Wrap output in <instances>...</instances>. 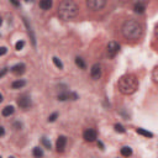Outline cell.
<instances>
[{
    "mask_svg": "<svg viewBox=\"0 0 158 158\" xmlns=\"http://www.w3.org/2000/svg\"><path fill=\"white\" fill-rule=\"evenodd\" d=\"M0 135H1V136L5 135V128L4 127H0Z\"/></svg>",
    "mask_w": 158,
    "mask_h": 158,
    "instance_id": "f546056e",
    "label": "cell"
},
{
    "mask_svg": "<svg viewBox=\"0 0 158 158\" xmlns=\"http://www.w3.org/2000/svg\"><path fill=\"white\" fill-rule=\"evenodd\" d=\"M24 22H25V25H26V27H27V33H28V36H30V38H31V41H32V45H33V46H36V37H35V35H33V31H32L31 26L28 25V21H27L26 19H24Z\"/></svg>",
    "mask_w": 158,
    "mask_h": 158,
    "instance_id": "8fae6325",
    "label": "cell"
},
{
    "mask_svg": "<svg viewBox=\"0 0 158 158\" xmlns=\"http://www.w3.org/2000/svg\"><path fill=\"white\" fill-rule=\"evenodd\" d=\"M75 64H77V66L80 68V69H85L86 68V64H85V62L81 60L80 57H77L75 58Z\"/></svg>",
    "mask_w": 158,
    "mask_h": 158,
    "instance_id": "d6986e66",
    "label": "cell"
},
{
    "mask_svg": "<svg viewBox=\"0 0 158 158\" xmlns=\"http://www.w3.org/2000/svg\"><path fill=\"white\" fill-rule=\"evenodd\" d=\"M98 137V133L94 128H88L83 132V138L85 140L86 142H94Z\"/></svg>",
    "mask_w": 158,
    "mask_h": 158,
    "instance_id": "8992f818",
    "label": "cell"
},
{
    "mask_svg": "<svg viewBox=\"0 0 158 158\" xmlns=\"http://www.w3.org/2000/svg\"><path fill=\"white\" fill-rule=\"evenodd\" d=\"M24 46H25V42H24V41H19V42H16L15 48H16L17 51H20V50L24 48Z\"/></svg>",
    "mask_w": 158,
    "mask_h": 158,
    "instance_id": "cb8c5ba5",
    "label": "cell"
},
{
    "mask_svg": "<svg viewBox=\"0 0 158 158\" xmlns=\"http://www.w3.org/2000/svg\"><path fill=\"white\" fill-rule=\"evenodd\" d=\"M105 5H106V1H105V0H88L86 1V6L90 10H94V11L101 10Z\"/></svg>",
    "mask_w": 158,
    "mask_h": 158,
    "instance_id": "277c9868",
    "label": "cell"
},
{
    "mask_svg": "<svg viewBox=\"0 0 158 158\" xmlns=\"http://www.w3.org/2000/svg\"><path fill=\"white\" fill-rule=\"evenodd\" d=\"M120 153H121V156H124V157H130L132 154V149L130 147H127V146H125V147L121 148Z\"/></svg>",
    "mask_w": 158,
    "mask_h": 158,
    "instance_id": "e0dca14e",
    "label": "cell"
},
{
    "mask_svg": "<svg viewBox=\"0 0 158 158\" xmlns=\"http://www.w3.org/2000/svg\"><path fill=\"white\" fill-rule=\"evenodd\" d=\"M136 132L138 133V135H142V136H145V137H148V138H152L153 137V133L152 132H149V131H147V130H145V128H136Z\"/></svg>",
    "mask_w": 158,
    "mask_h": 158,
    "instance_id": "2e32d148",
    "label": "cell"
},
{
    "mask_svg": "<svg viewBox=\"0 0 158 158\" xmlns=\"http://www.w3.org/2000/svg\"><path fill=\"white\" fill-rule=\"evenodd\" d=\"M152 79L156 84H158V66L153 69V72H152Z\"/></svg>",
    "mask_w": 158,
    "mask_h": 158,
    "instance_id": "44dd1931",
    "label": "cell"
},
{
    "mask_svg": "<svg viewBox=\"0 0 158 158\" xmlns=\"http://www.w3.org/2000/svg\"><path fill=\"white\" fill-rule=\"evenodd\" d=\"M78 5L74 1L71 0H66V1H62L60 4V8H58V16L61 17L63 21H69L73 20L78 14Z\"/></svg>",
    "mask_w": 158,
    "mask_h": 158,
    "instance_id": "3957f363",
    "label": "cell"
},
{
    "mask_svg": "<svg viewBox=\"0 0 158 158\" xmlns=\"http://www.w3.org/2000/svg\"><path fill=\"white\" fill-rule=\"evenodd\" d=\"M154 33H156V37L158 38V24H157L156 27H154Z\"/></svg>",
    "mask_w": 158,
    "mask_h": 158,
    "instance_id": "f1b7e54d",
    "label": "cell"
},
{
    "mask_svg": "<svg viewBox=\"0 0 158 158\" xmlns=\"http://www.w3.org/2000/svg\"><path fill=\"white\" fill-rule=\"evenodd\" d=\"M26 71V66L24 63H17L15 64L14 67H11V72H13L15 75H21V74H24Z\"/></svg>",
    "mask_w": 158,
    "mask_h": 158,
    "instance_id": "30bf717a",
    "label": "cell"
},
{
    "mask_svg": "<svg viewBox=\"0 0 158 158\" xmlns=\"http://www.w3.org/2000/svg\"><path fill=\"white\" fill-rule=\"evenodd\" d=\"M14 106H11V105H8V106H5L3 110H1V115L5 116V118H8V116L13 115L14 114Z\"/></svg>",
    "mask_w": 158,
    "mask_h": 158,
    "instance_id": "7c38bea8",
    "label": "cell"
},
{
    "mask_svg": "<svg viewBox=\"0 0 158 158\" xmlns=\"http://www.w3.org/2000/svg\"><path fill=\"white\" fill-rule=\"evenodd\" d=\"M133 10H135V13H137V14H143L145 10H146V6L142 3H137V4H135Z\"/></svg>",
    "mask_w": 158,
    "mask_h": 158,
    "instance_id": "5bb4252c",
    "label": "cell"
},
{
    "mask_svg": "<svg viewBox=\"0 0 158 158\" xmlns=\"http://www.w3.org/2000/svg\"><path fill=\"white\" fill-rule=\"evenodd\" d=\"M11 4H13V5H15V6H19V3H16V1H11Z\"/></svg>",
    "mask_w": 158,
    "mask_h": 158,
    "instance_id": "1f68e13d",
    "label": "cell"
},
{
    "mask_svg": "<svg viewBox=\"0 0 158 158\" xmlns=\"http://www.w3.org/2000/svg\"><path fill=\"white\" fill-rule=\"evenodd\" d=\"M6 71H8V68H4V69H3V72L0 73V78H3V77H4L5 73H6Z\"/></svg>",
    "mask_w": 158,
    "mask_h": 158,
    "instance_id": "83f0119b",
    "label": "cell"
},
{
    "mask_svg": "<svg viewBox=\"0 0 158 158\" xmlns=\"http://www.w3.org/2000/svg\"><path fill=\"white\" fill-rule=\"evenodd\" d=\"M90 75H91V78L94 79V80L100 79V77H101V67H100V64L95 63L94 66L91 67V69H90Z\"/></svg>",
    "mask_w": 158,
    "mask_h": 158,
    "instance_id": "ba28073f",
    "label": "cell"
},
{
    "mask_svg": "<svg viewBox=\"0 0 158 158\" xmlns=\"http://www.w3.org/2000/svg\"><path fill=\"white\" fill-rule=\"evenodd\" d=\"M25 85H26V81L22 80V79H19V80L13 81V84H11V88H13V89H21V88L25 86Z\"/></svg>",
    "mask_w": 158,
    "mask_h": 158,
    "instance_id": "4fadbf2b",
    "label": "cell"
},
{
    "mask_svg": "<svg viewBox=\"0 0 158 158\" xmlns=\"http://www.w3.org/2000/svg\"><path fill=\"white\" fill-rule=\"evenodd\" d=\"M52 61H53L55 66H56L57 68H60V69H63V63L61 62V60H60V58H57V57H53V58H52Z\"/></svg>",
    "mask_w": 158,
    "mask_h": 158,
    "instance_id": "ffe728a7",
    "label": "cell"
},
{
    "mask_svg": "<svg viewBox=\"0 0 158 158\" xmlns=\"http://www.w3.org/2000/svg\"><path fill=\"white\" fill-rule=\"evenodd\" d=\"M21 126H22V125H21V122H19V121H16L15 124H14V127L16 128V130H19V128H21Z\"/></svg>",
    "mask_w": 158,
    "mask_h": 158,
    "instance_id": "484cf974",
    "label": "cell"
},
{
    "mask_svg": "<svg viewBox=\"0 0 158 158\" xmlns=\"http://www.w3.org/2000/svg\"><path fill=\"white\" fill-rule=\"evenodd\" d=\"M17 105H19L21 109H24V110L28 109V108L31 106V98L28 96V95L20 96L19 99H17Z\"/></svg>",
    "mask_w": 158,
    "mask_h": 158,
    "instance_id": "52a82bcc",
    "label": "cell"
},
{
    "mask_svg": "<svg viewBox=\"0 0 158 158\" xmlns=\"http://www.w3.org/2000/svg\"><path fill=\"white\" fill-rule=\"evenodd\" d=\"M9 158H15V157H9Z\"/></svg>",
    "mask_w": 158,
    "mask_h": 158,
    "instance_id": "d6a6232c",
    "label": "cell"
},
{
    "mask_svg": "<svg viewBox=\"0 0 158 158\" xmlns=\"http://www.w3.org/2000/svg\"><path fill=\"white\" fill-rule=\"evenodd\" d=\"M66 145H67V137L66 136H60L57 138V142H56V149L57 152H62L66 148Z\"/></svg>",
    "mask_w": 158,
    "mask_h": 158,
    "instance_id": "9c48e42d",
    "label": "cell"
},
{
    "mask_svg": "<svg viewBox=\"0 0 158 158\" xmlns=\"http://www.w3.org/2000/svg\"><path fill=\"white\" fill-rule=\"evenodd\" d=\"M114 127H115V131H116V132H120V133H124V132L126 131V130H125V127H124V126H122V125H120V124H116V125H115Z\"/></svg>",
    "mask_w": 158,
    "mask_h": 158,
    "instance_id": "603a6c76",
    "label": "cell"
},
{
    "mask_svg": "<svg viewBox=\"0 0 158 158\" xmlns=\"http://www.w3.org/2000/svg\"><path fill=\"white\" fill-rule=\"evenodd\" d=\"M32 154H33L35 158H42L43 157V151L40 147H35L33 151H32Z\"/></svg>",
    "mask_w": 158,
    "mask_h": 158,
    "instance_id": "ac0fdd59",
    "label": "cell"
},
{
    "mask_svg": "<svg viewBox=\"0 0 158 158\" xmlns=\"http://www.w3.org/2000/svg\"><path fill=\"white\" fill-rule=\"evenodd\" d=\"M121 31H122L124 37L127 40H138L142 36V32H143L141 24L133 19L126 20L124 22V25H122Z\"/></svg>",
    "mask_w": 158,
    "mask_h": 158,
    "instance_id": "7a4b0ae2",
    "label": "cell"
},
{
    "mask_svg": "<svg viewBox=\"0 0 158 158\" xmlns=\"http://www.w3.org/2000/svg\"><path fill=\"white\" fill-rule=\"evenodd\" d=\"M41 142H42V145H43L47 149H50V148H51V142H50L46 137H42V138H41Z\"/></svg>",
    "mask_w": 158,
    "mask_h": 158,
    "instance_id": "7402d4cb",
    "label": "cell"
},
{
    "mask_svg": "<svg viewBox=\"0 0 158 158\" xmlns=\"http://www.w3.org/2000/svg\"><path fill=\"white\" fill-rule=\"evenodd\" d=\"M118 88L121 94L124 95H131L138 88V79L135 74H125L119 79Z\"/></svg>",
    "mask_w": 158,
    "mask_h": 158,
    "instance_id": "6da1fadb",
    "label": "cell"
},
{
    "mask_svg": "<svg viewBox=\"0 0 158 158\" xmlns=\"http://www.w3.org/2000/svg\"><path fill=\"white\" fill-rule=\"evenodd\" d=\"M106 51H108V56L110 58H114L116 55L119 53L120 51V45L115 41H111V42L108 43V47H106Z\"/></svg>",
    "mask_w": 158,
    "mask_h": 158,
    "instance_id": "5b68a950",
    "label": "cell"
},
{
    "mask_svg": "<svg viewBox=\"0 0 158 158\" xmlns=\"http://www.w3.org/2000/svg\"><path fill=\"white\" fill-rule=\"evenodd\" d=\"M57 118H58V113H53L51 116H48V122H53V121H56Z\"/></svg>",
    "mask_w": 158,
    "mask_h": 158,
    "instance_id": "d4e9b609",
    "label": "cell"
},
{
    "mask_svg": "<svg viewBox=\"0 0 158 158\" xmlns=\"http://www.w3.org/2000/svg\"><path fill=\"white\" fill-rule=\"evenodd\" d=\"M40 8L42 10H50L52 8V1L51 0H42V1H40Z\"/></svg>",
    "mask_w": 158,
    "mask_h": 158,
    "instance_id": "9a60e30c",
    "label": "cell"
},
{
    "mask_svg": "<svg viewBox=\"0 0 158 158\" xmlns=\"http://www.w3.org/2000/svg\"><path fill=\"white\" fill-rule=\"evenodd\" d=\"M98 146H99V147H100L101 149H104V145H103L101 142H99V143H98Z\"/></svg>",
    "mask_w": 158,
    "mask_h": 158,
    "instance_id": "4dcf8cb0",
    "label": "cell"
},
{
    "mask_svg": "<svg viewBox=\"0 0 158 158\" xmlns=\"http://www.w3.org/2000/svg\"><path fill=\"white\" fill-rule=\"evenodd\" d=\"M0 50H1V51H0V55H1V56H4L5 53H6V47H1V48H0Z\"/></svg>",
    "mask_w": 158,
    "mask_h": 158,
    "instance_id": "4316f807",
    "label": "cell"
}]
</instances>
